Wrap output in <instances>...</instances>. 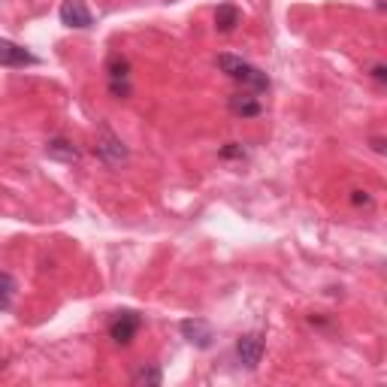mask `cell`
<instances>
[{"label": "cell", "mask_w": 387, "mask_h": 387, "mask_svg": "<svg viewBox=\"0 0 387 387\" xmlns=\"http://www.w3.org/2000/svg\"><path fill=\"white\" fill-rule=\"evenodd\" d=\"M369 145H372V151H375V154H384V151H387L384 137H372V140H369Z\"/></svg>", "instance_id": "e0dca14e"}, {"label": "cell", "mask_w": 387, "mask_h": 387, "mask_svg": "<svg viewBox=\"0 0 387 387\" xmlns=\"http://www.w3.org/2000/svg\"><path fill=\"white\" fill-rule=\"evenodd\" d=\"M369 76H372V79H375V82H379V85H387V67H384L381 61L369 67Z\"/></svg>", "instance_id": "2e32d148"}, {"label": "cell", "mask_w": 387, "mask_h": 387, "mask_svg": "<svg viewBox=\"0 0 387 387\" xmlns=\"http://www.w3.org/2000/svg\"><path fill=\"white\" fill-rule=\"evenodd\" d=\"M163 381V372H161V366H142V369L133 375V384H149V387H158Z\"/></svg>", "instance_id": "4fadbf2b"}, {"label": "cell", "mask_w": 387, "mask_h": 387, "mask_svg": "<svg viewBox=\"0 0 387 387\" xmlns=\"http://www.w3.org/2000/svg\"><path fill=\"white\" fill-rule=\"evenodd\" d=\"M43 151H46L48 161H57V163H79V161H82V151L76 149V142L67 140V137H61V133L48 137Z\"/></svg>", "instance_id": "9c48e42d"}, {"label": "cell", "mask_w": 387, "mask_h": 387, "mask_svg": "<svg viewBox=\"0 0 387 387\" xmlns=\"http://www.w3.org/2000/svg\"><path fill=\"white\" fill-rule=\"evenodd\" d=\"M351 203L354 206H363V209H372V194L369 191H351Z\"/></svg>", "instance_id": "9a60e30c"}, {"label": "cell", "mask_w": 387, "mask_h": 387, "mask_svg": "<svg viewBox=\"0 0 387 387\" xmlns=\"http://www.w3.org/2000/svg\"><path fill=\"white\" fill-rule=\"evenodd\" d=\"M57 18H61V25L73 27V31H91L94 27V15H91V9L85 6V0H61Z\"/></svg>", "instance_id": "8992f818"}, {"label": "cell", "mask_w": 387, "mask_h": 387, "mask_svg": "<svg viewBox=\"0 0 387 387\" xmlns=\"http://www.w3.org/2000/svg\"><path fill=\"white\" fill-rule=\"evenodd\" d=\"M15 290H18V282L9 273H0V312H9L15 303Z\"/></svg>", "instance_id": "7c38bea8"}, {"label": "cell", "mask_w": 387, "mask_h": 387, "mask_svg": "<svg viewBox=\"0 0 387 387\" xmlns=\"http://www.w3.org/2000/svg\"><path fill=\"white\" fill-rule=\"evenodd\" d=\"M140 327H142V315L133 312V308H121L109 321V339L115 345H130L133 336L140 333Z\"/></svg>", "instance_id": "5b68a950"}, {"label": "cell", "mask_w": 387, "mask_h": 387, "mask_svg": "<svg viewBox=\"0 0 387 387\" xmlns=\"http://www.w3.org/2000/svg\"><path fill=\"white\" fill-rule=\"evenodd\" d=\"M94 154L100 158L106 167H124V163L130 161V151H128V145H124V140L115 133L109 124L100 121L97 124V137H94Z\"/></svg>", "instance_id": "7a4b0ae2"}, {"label": "cell", "mask_w": 387, "mask_h": 387, "mask_svg": "<svg viewBox=\"0 0 387 387\" xmlns=\"http://www.w3.org/2000/svg\"><path fill=\"white\" fill-rule=\"evenodd\" d=\"M218 154H221V161H245V154H248V151L242 149V142H227Z\"/></svg>", "instance_id": "5bb4252c"}, {"label": "cell", "mask_w": 387, "mask_h": 387, "mask_svg": "<svg viewBox=\"0 0 387 387\" xmlns=\"http://www.w3.org/2000/svg\"><path fill=\"white\" fill-rule=\"evenodd\" d=\"M106 88H109L112 100H128L133 94L130 85V61L121 52H112L106 57Z\"/></svg>", "instance_id": "3957f363"}, {"label": "cell", "mask_w": 387, "mask_h": 387, "mask_svg": "<svg viewBox=\"0 0 387 387\" xmlns=\"http://www.w3.org/2000/svg\"><path fill=\"white\" fill-rule=\"evenodd\" d=\"M264 354H266V339L264 333H242L236 339V360L242 369H248V372H254L260 360H264Z\"/></svg>", "instance_id": "277c9868"}, {"label": "cell", "mask_w": 387, "mask_h": 387, "mask_svg": "<svg viewBox=\"0 0 387 387\" xmlns=\"http://www.w3.org/2000/svg\"><path fill=\"white\" fill-rule=\"evenodd\" d=\"M242 22V13L236 4H218L215 9V31L218 34H233Z\"/></svg>", "instance_id": "8fae6325"}, {"label": "cell", "mask_w": 387, "mask_h": 387, "mask_svg": "<svg viewBox=\"0 0 387 387\" xmlns=\"http://www.w3.org/2000/svg\"><path fill=\"white\" fill-rule=\"evenodd\" d=\"M36 57L31 48H25L22 43H13L6 36H0V67H13V70H25V67H36Z\"/></svg>", "instance_id": "ba28073f"}, {"label": "cell", "mask_w": 387, "mask_h": 387, "mask_svg": "<svg viewBox=\"0 0 387 387\" xmlns=\"http://www.w3.org/2000/svg\"><path fill=\"white\" fill-rule=\"evenodd\" d=\"M215 67L221 73L227 76L230 82H236L242 91H251V94H266L273 88V82H269V76L264 70H257L254 64H248L245 57L239 55H230V52H221L215 57Z\"/></svg>", "instance_id": "6da1fadb"}, {"label": "cell", "mask_w": 387, "mask_h": 387, "mask_svg": "<svg viewBox=\"0 0 387 387\" xmlns=\"http://www.w3.org/2000/svg\"><path fill=\"white\" fill-rule=\"evenodd\" d=\"M179 333L185 342L200 348V351H206V348L215 345V330H212V324L206 318H185V321L179 324Z\"/></svg>", "instance_id": "52a82bcc"}, {"label": "cell", "mask_w": 387, "mask_h": 387, "mask_svg": "<svg viewBox=\"0 0 387 387\" xmlns=\"http://www.w3.org/2000/svg\"><path fill=\"white\" fill-rule=\"evenodd\" d=\"M227 109L236 115V118L248 121V118H257V115H264V103L257 100V94L251 91H236L227 97Z\"/></svg>", "instance_id": "30bf717a"}]
</instances>
